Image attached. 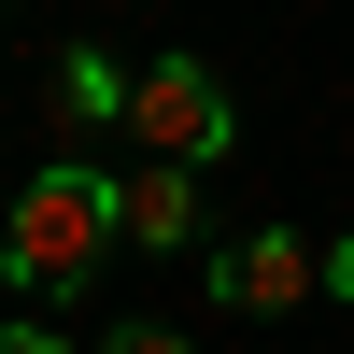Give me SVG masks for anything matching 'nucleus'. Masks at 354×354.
Returning a JSON list of instances; mask_svg holds the SVG:
<instances>
[{
  "instance_id": "obj_8",
  "label": "nucleus",
  "mask_w": 354,
  "mask_h": 354,
  "mask_svg": "<svg viewBox=\"0 0 354 354\" xmlns=\"http://www.w3.org/2000/svg\"><path fill=\"white\" fill-rule=\"evenodd\" d=\"M326 283H340V298H354V227H340V241H326Z\"/></svg>"
},
{
  "instance_id": "obj_3",
  "label": "nucleus",
  "mask_w": 354,
  "mask_h": 354,
  "mask_svg": "<svg viewBox=\"0 0 354 354\" xmlns=\"http://www.w3.org/2000/svg\"><path fill=\"white\" fill-rule=\"evenodd\" d=\"M312 283H326V255H312L298 227H255V241H227V255H213V298H227V312H255V326H270V312H298Z\"/></svg>"
},
{
  "instance_id": "obj_1",
  "label": "nucleus",
  "mask_w": 354,
  "mask_h": 354,
  "mask_svg": "<svg viewBox=\"0 0 354 354\" xmlns=\"http://www.w3.org/2000/svg\"><path fill=\"white\" fill-rule=\"evenodd\" d=\"M113 241H128V185H100L85 156L28 170V185H15V213H0V270H15L28 298H85Z\"/></svg>"
},
{
  "instance_id": "obj_7",
  "label": "nucleus",
  "mask_w": 354,
  "mask_h": 354,
  "mask_svg": "<svg viewBox=\"0 0 354 354\" xmlns=\"http://www.w3.org/2000/svg\"><path fill=\"white\" fill-rule=\"evenodd\" d=\"M0 354H71V340H57V326H0Z\"/></svg>"
},
{
  "instance_id": "obj_4",
  "label": "nucleus",
  "mask_w": 354,
  "mask_h": 354,
  "mask_svg": "<svg viewBox=\"0 0 354 354\" xmlns=\"http://www.w3.org/2000/svg\"><path fill=\"white\" fill-rule=\"evenodd\" d=\"M128 241H142V255H185V241H198V170H170V156L128 170Z\"/></svg>"
},
{
  "instance_id": "obj_6",
  "label": "nucleus",
  "mask_w": 354,
  "mask_h": 354,
  "mask_svg": "<svg viewBox=\"0 0 354 354\" xmlns=\"http://www.w3.org/2000/svg\"><path fill=\"white\" fill-rule=\"evenodd\" d=\"M113 354H198L185 326H113Z\"/></svg>"
},
{
  "instance_id": "obj_2",
  "label": "nucleus",
  "mask_w": 354,
  "mask_h": 354,
  "mask_svg": "<svg viewBox=\"0 0 354 354\" xmlns=\"http://www.w3.org/2000/svg\"><path fill=\"white\" fill-rule=\"evenodd\" d=\"M128 128H142V156H170V170H213L227 142H241V113H227V85L198 71V57H156V71L128 85Z\"/></svg>"
},
{
  "instance_id": "obj_5",
  "label": "nucleus",
  "mask_w": 354,
  "mask_h": 354,
  "mask_svg": "<svg viewBox=\"0 0 354 354\" xmlns=\"http://www.w3.org/2000/svg\"><path fill=\"white\" fill-rule=\"evenodd\" d=\"M128 85H142V71H113V57H85V43H71V57L43 71V113L85 142V128H113V113H128Z\"/></svg>"
}]
</instances>
